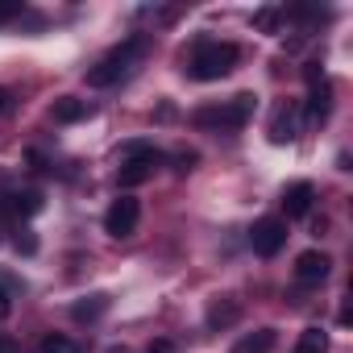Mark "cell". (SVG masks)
<instances>
[{
	"instance_id": "obj_1",
	"label": "cell",
	"mask_w": 353,
	"mask_h": 353,
	"mask_svg": "<svg viewBox=\"0 0 353 353\" xmlns=\"http://www.w3.org/2000/svg\"><path fill=\"white\" fill-rule=\"evenodd\" d=\"M254 108H258V96H254V92H241V96H233V100H225V104L196 108V112H192V125L204 129V133H233V129H241V125L254 117Z\"/></svg>"
},
{
	"instance_id": "obj_2",
	"label": "cell",
	"mask_w": 353,
	"mask_h": 353,
	"mask_svg": "<svg viewBox=\"0 0 353 353\" xmlns=\"http://www.w3.org/2000/svg\"><path fill=\"white\" fill-rule=\"evenodd\" d=\"M141 54H145V38H125L121 46H112V50L88 71V83H92V88H112V83H121V79L137 67Z\"/></svg>"
},
{
	"instance_id": "obj_3",
	"label": "cell",
	"mask_w": 353,
	"mask_h": 353,
	"mask_svg": "<svg viewBox=\"0 0 353 353\" xmlns=\"http://www.w3.org/2000/svg\"><path fill=\"white\" fill-rule=\"evenodd\" d=\"M237 59H241V50L233 42H200L188 59V71H192V79L212 83V79H225L237 67Z\"/></svg>"
},
{
	"instance_id": "obj_4",
	"label": "cell",
	"mask_w": 353,
	"mask_h": 353,
	"mask_svg": "<svg viewBox=\"0 0 353 353\" xmlns=\"http://www.w3.org/2000/svg\"><path fill=\"white\" fill-rule=\"evenodd\" d=\"M137 221H141V204L133 200V196H121V200H112V208L104 212V233L108 237H133L137 233Z\"/></svg>"
},
{
	"instance_id": "obj_5",
	"label": "cell",
	"mask_w": 353,
	"mask_h": 353,
	"mask_svg": "<svg viewBox=\"0 0 353 353\" xmlns=\"http://www.w3.org/2000/svg\"><path fill=\"white\" fill-rule=\"evenodd\" d=\"M250 245H254L258 258H274V254L287 245V221H279V216H262V221L250 229Z\"/></svg>"
},
{
	"instance_id": "obj_6",
	"label": "cell",
	"mask_w": 353,
	"mask_h": 353,
	"mask_svg": "<svg viewBox=\"0 0 353 353\" xmlns=\"http://www.w3.org/2000/svg\"><path fill=\"white\" fill-rule=\"evenodd\" d=\"M303 79H307V88H312V96H307V121H312V125H320V121H328V108H332V88H328V79H324L320 63H307Z\"/></svg>"
},
{
	"instance_id": "obj_7",
	"label": "cell",
	"mask_w": 353,
	"mask_h": 353,
	"mask_svg": "<svg viewBox=\"0 0 353 353\" xmlns=\"http://www.w3.org/2000/svg\"><path fill=\"white\" fill-rule=\"evenodd\" d=\"M295 137H299V112H295V104H279L274 117H270V141L274 145H287Z\"/></svg>"
},
{
	"instance_id": "obj_8",
	"label": "cell",
	"mask_w": 353,
	"mask_h": 353,
	"mask_svg": "<svg viewBox=\"0 0 353 353\" xmlns=\"http://www.w3.org/2000/svg\"><path fill=\"white\" fill-rule=\"evenodd\" d=\"M328 270H332V262H328V254H320V250H307V254L295 258V279L307 283V287H312V283H324Z\"/></svg>"
},
{
	"instance_id": "obj_9",
	"label": "cell",
	"mask_w": 353,
	"mask_h": 353,
	"mask_svg": "<svg viewBox=\"0 0 353 353\" xmlns=\"http://www.w3.org/2000/svg\"><path fill=\"white\" fill-rule=\"evenodd\" d=\"M312 200H316V188H312V183H291V188L283 192V212H287V221L307 216V212H312Z\"/></svg>"
},
{
	"instance_id": "obj_10",
	"label": "cell",
	"mask_w": 353,
	"mask_h": 353,
	"mask_svg": "<svg viewBox=\"0 0 353 353\" xmlns=\"http://www.w3.org/2000/svg\"><path fill=\"white\" fill-rule=\"evenodd\" d=\"M158 162H162V154H154V158H129V162L117 170V188H137V183H145Z\"/></svg>"
},
{
	"instance_id": "obj_11",
	"label": "cell",
	"mask_w": 353,
	"mask_h": 353,
	"mask_svg": "<svg viewBox=\"0 0 353 353\" xmlns=\"http://www.w3.org/2000/svg\"><path fill=\"white\" fill-rule=\"evenodd\" d=\"M92 108H88V100H75V96H59L54 104H50V121L54 125H75V121H83Z\"/></svg>"
},
{
	"instance_id": "obj_12",
	"label": "cell",
	"mask_w": 353,
	"mask_h": 353,
	"mask_svg": "<svg viewBox=\"0 0 353 353\" xmlns=\"http://www.w3.org/2000/svg\"><path fill=\"white\" fill-rule=\"evenodd\" d=\"M5 208L13 221H30L34 212H42V192H17V196H5Z\"/></svg>"
},
{
	"instance_id": "obj_13",
	"label": "cell",
	"mask_w": 353,
	"mask_h": 353,
	"mask_svg": "<svg viewBox=\"0 0 353 353\" xmlns=\"http://www.w3.org/2000/svg\"><path fill=\"white\" fill-rule=\"evenodd\" d=\"M108 312V295H83L75 307H71V320L75 324H92V320H100Z\"/></svg>"
},
{
	"instance_id": "obj_14",
	"label": "cell",
	"mask_w": 353,
	"mask_h": 353,
	"mask_svg": "<svg viewBox=\"0 0 353 353\" xmlns=\"http://www.w3.org/2000/svg\"><path fill=\"white\" fill-rule=\"evenodd\" d=\"M237 316H241L237 299H233V295H221V299H212V307H208V328H229Z\"/></svg>"
},
{
	"instance_id": "obj_15",
	"label": "cell",
	"mask_w": 353,
	"mask_h": 353,
	"mask_svg": "<svg viewBox=\"0 0 353 353\" xmlns=\"http://www.w3.org/2000/svg\"><path fill=\"white\" fill-rule=\"evenodd\" d=\"M270 349H274V328H258L233 345V353H270Z\"/></svg>"
},
{
	"instance_id": "obj_16",
	"label": "cell",
	"mask_w": 353,
	"mask_h": 353,
	"mask_svg": "<svg viewBox=\"0 0 353 353\" xmlns=\"http://www.w3.org/2000/svg\"><path fill=\"white\" fill-rule=\"evenodd\" d=\"M295 353H328V332L324 328H303L299 341H295Z\"/></svg>"
},
{
	"instance_id": "obj_17",
	"label": "cell",
	"mask_w": 353,
	"mask_h": 353,
	"mask_svg": "<svg viewBox=\"0 0 353 353\" xmlns=\"http://www.w3.org/2000/svg\"><path fill=\"white\" fill-rule=\"evenodd\" d=\"M38 353H79V345L71 336H63V332H46L42 345H38Z\"/></svg>"
},
{
	"instance_id": "obj_18",
	"label": "cell",
	"mask_w": 353,
	"mask_h": 353,
	"mask_svg": "<svg viewBox=\"0 0 353 353\" xmlns=\"http://www.w3.org/2000/svg\"><path fill=\"white\" fill-rule=\"evenodd\" d=\"M279 21H283V13H279V9H258V13H254V30H262V34H274V30H279Z\"/></svg>"
},
{
	"instance_id": "obj_19",
	"label": "cell",
	"mask_w": 353,
	"mask_h": 353,
	"mask_svg": "<svg viewBox=\"0 0 353 353\" xmlns=\"http://www.w3.org/2000/svg\"><path fill=\"white\" fill-rule=\"evenodd\" d=\"M158 150L150 145V141H129V145H121V158L129 162V158H154Z\"/></svg>"
},
{
	"instance_id": "obj_20",
	"label": "cell",
	"mask_w": 353,
	"mask_h": 353,
	"mask_svg": "<svg viewBox=\"0 0 353 353\" xmlns=\"http://www.w3.org/2000/svg\"><path fill=\"white\" fill-rule=\"evenodd\" d=\"M13 245H17V254H34V250H38V237H34L30 229H21V233L13 237Z\"/></svg>"
},
{
	"instance_id": "obj_21",
	"label": "cell",
	"mask_w": 353,
	"mask_h": 353,
	"mask_svg": "<svg viewBox=\"0 0 353 353\" xmlns=\"http://www.w3.org/2000/svg\"><path fill=\"white\" fill-rule=\"evenodd\" d=\"M21 17V0H0V21H13Z\"/></svg>"
},
{
	"instance_id": "obj_22",
	"label": "cell",
	"mask_w": 353,
	"mask_h": 353,
	"mask_svg": "<svg viewBox=\"0 0 353 353\" xmlns=\"http://www.w3.org/2000/svg\"><path fill=\"white\" fill-rule=\"evenodd\" d=\"M196 162H200V158H196L192 150H188V154H174V170H179V174H188V170H196Z\"/></svg>"
},
{
	"instance_id": "obj_23",
	"label": "cell",
	"mask_w": 353,
	"mask_h": 353,
	"mask_svg": "<svg viewBox=\"0 0 353 353\" xmlns=\"http://www.w3.org/2000/svg\"><path fill=\"white\" fill-rule=\"evenodd\" d=\"M145 353H174V345H170V341H154Z\"/></svg>"
},
{
	"instance_id": "obj_24",
	"label": "cell",
	"mask_w": 353,
	"mask_h": 353,
	"mask_svg": "<svg viewBox=\"0 0 353 353\" xmlns=\"http://www.w3.org/2000/svg\"><path fill=\"white\" fill-rule=\"evenodd\" d=\"M9 316V295H5V287H0V320Z\"/></svg>"
},
{
	"instance_id": "obj_25",
	"label": "cell",
	"mask_w": 353,
	"mask_h": 353,
	"mask_svg": "<svg viewBox=\"0 0 353 353\" xmlns=\"http://www.w3.org/2000/svg\"><path fill=\"white\" fill-rule=\"evenodd\" d=\"M5 221H9V208H5V196H0V229H5Z\"/></svg>"
},
{
	"instance_id": "obj_26",
	"label": "cell",
	"mask_w": 353,
	"mask_h": 353,
	"mask_svg": "<svg viewBox=\"0 0 353 353\" xmlns=\"http://www.w3.org/2000/svg\"><path fill=\"white\" fill-rule=\"evenodd\" d=\"M0 353H17V349H13V341H5V336H0Z\"/></svg>"
},
{
	"instance_id": "obj_27",
	"label": "cell",
	"mask_w": 353,
	"mask_h": 353,
	"mask_svg": "<svg viewBox=\"0 0 353 353\" xmlns=\"http://www.w3.org/2000/svg\"><path fill=\"white\" fill-rule=\"evenodd\" d=\"M5 104H9V92H5V88H0V112H5Z\"/></svg>"
}]
</instances>
